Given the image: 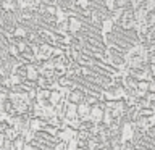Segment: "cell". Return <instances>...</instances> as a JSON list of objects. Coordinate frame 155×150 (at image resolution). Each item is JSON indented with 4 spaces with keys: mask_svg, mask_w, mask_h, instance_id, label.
<instances>
[{
    "mask_svg": "<svg viewBox=\"0 0 155 150\" xmlns=\"http://www.w3.org/2000/svg\"><path fill=\"white\" fill-rule=\"evenodd\" d=\"M68 23H70V24H68V29H70L71 32H78V31L81 29V26H82V24H81V19L78 18V16L70 18V19H68Z\"/></svg>",
    "mask_w": 155,
    "mask_h": 150,
    "instance_id": "obj_1",
    "label": "cell"
}]
</instances>
